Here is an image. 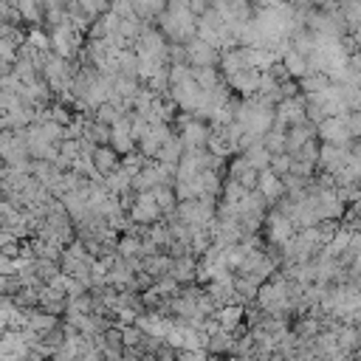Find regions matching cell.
Here are the masks:
<instances>
[{
  "mask_svg": "<svg viewBox=\"0 0 361 361\" xmlns=\"http://www.w3.org/2000/svg\"><path fill=\"white\" fill-rule=\"evenodd\" d=\"M127 217H130L133 223L149 226V223L161 220V209L155 206V200H152L149 192H135V200H133V206L127 209Z\"/></svg>",
  "mask_w": 361,
  "mask_h": 361,
  "instance_id": "2",
  "label": "cell"
},
{
  "mask_svg": "<svg viewBox=\"0 0 361 361\" xmlns=\"http://www.w3.org/2000/svg\"><path fill=\"white\" fill-rule=\"evenodd\" d=\"M240 158L251 166V169H268V164H271V152L262 147V141H254V144H248L243 152H240Z\"/></svg>",
  "mask_w": 361,
  "mask_h": 361,
  "instance_id": "9",
  "label": "cell"
},
{
  "mask_svg": "<svg viewBox=\"0 0 361 361\" xmlns=\"http://www.w3.org/2000/svg\"><path fill=\"white\" fill-rule=\"evenodd\" d=\"M175 361H209V353L200 350H175Z\"/></svg>",
  "mask_w": 361,
  "mask_h": 361,
  "instance_id": "16",
  "label": "cell"
},
{
  "mask_svg": "<svg viewBox=\"0 0 361 361\" xmlns=\"http://www.w3.org/2000/svg\"><path fill=\"white\" fill-rule=\"evenodd\" d=\"M93 118L102 121V124H107V127H113L118 118H124V110L116 102H102V104L93 107Z\"/></svg>",
  "mask_w": 361,
  "mask_h": 361,
  "instance_id": "12",
  "label": "cell"
},
{
  "mask_svg": "<svg viewBox=\"0 0 361 361\" xmlns=\"http://www.w3.org/2000/svg\"><path fill=\"white\" fill-rule=\"evenodd\" d=\"M316 135H319L324 144H336V147H344V149H347V144L353 141L350 133H347V127H344V118H341V116H327L324 121H319V124H316Z\"/></svg>",
  "mask_w": 361,
  "mask_h": 361,
  "instance_id": "1",
  "label": "cell"
},
{
  "mask_svg": "<svg viewBox=\"0 0 361 361\" xmlns=\"http://www.w3.org/2000/svg\"><path fill=\"white\" fill-rule=\"evenodd\" d=\"M73 361H102V350H96V347L82 350V353H76V355H73Z\"/></svg>",
  "mask_w": 361,
  "mask_h": 361,
  "instance_id": "17",
  "label": "cell"
},
{
  "mask_svg": "<svg viewBox=\"0 0 361 361\" xmlns=\"http://www.w3.org/2000/svg\"><path fill=\"white\" fill-rule=\"evenodd\" d=\"M212 319L217 322L220 330H234L237 324H243V305H237V302L220 305V307L212 313Z\"/></svg>",
  "mask_w": 361,
  "mask_h": 361,
  "instance_id": "7",
  "label": "cell"
},
{
  "mask_svg": "<svg viewBox=\"0 0 361 361\" xmlns=\"http://www.w3.org/2000/svg\"><path fill=\"white\" fill-rule=\"evenodd\" d=\"M257 192L262 195V200H265L268 206H274V203L285 195L282 178H279V175H274L271 169H259V172H257Z\"/></svg>",
  "mask_w": 361,
  "mask_h": 361,
  "instance_id": "4",
  "label": "cell"
},
{
  "mask_svg": "<svg viewBox=\"0 0 361 361\" xmlns=\"http://www.w3.org/2000/svg\"><path fill=\"white\" fill-rule=\"evenodd\" d=\"M138 361H158V355H155V353H141Z\"/></svg>",
  "mask_w": 361,
  "mask_h": 361,
  "instance_id": "19",
  "label": "cell"
},
{
  "mask_svg": "<svg viewBox=\"0 0 361 361\" xmlns=\"http://www.w3.org/2000/svg\"><path fill=\"white\" fill-rule=\"evenodd\" d=\"M183 141L178 138V135H172V138H166L161 147H158V152H155V161H161V164H178V158L183 155Z\"/></svg>",
  "mask_w": 361,
  "mask_h": 361,
  "instance_id": "11",
  "label": "cell"
},
{
  "mask_svg": "<svg viewBox=\"0 0 361 361\" xmlns=\"http://www.w3.org/2000/svg\"><path fill=\"white\" fill-rule=\"evenodd\" d=\"M107 144L116 149V155H118V158L135 149V141H133V135H130V133H121V130H110V141H107Z\"/></svg>",
  "mask_w": 361,
  "mask_h": 361,
  "instance_id": "14",
  "label": "cell"
},
{
  "mask_svg": "<svg viewBox=\"0 0 361 361\" xmlns=\"http://www.w3.org/2000/svg\"><path fill=\"white\" fill-rule=\"evenodd\" d=\"M149 195H152L155 206L161 209V217H164V214H169V212H175L178 197H175V192H172V186H169V183H158V186H152V189H149Z\"/></svg>",
  "mask_w": 361,
  "mask_h": 361,
  "instance_id": "10",
  "label": "cell"
},
{
  "mask_svg": "<svg viewBox=\"0 0 361 361\" xmlns=\"http://www.w3.org/2000/svg\"><path fill=\"white\" fill-rule=\"evenodd\" d=\"M138 358H141V353L135 347H124L121 350V361H138Z\"/></svg>",
  "mask_w": 361,
  "mask_h": 361,
  "instance_id": "18",
  "label": "cell"
},
{
  "mask_svg": "<svg viewBox=\"0 0 361 361\" xmlns=\"http://www.w3.org/2000/svg\"><path fill=\"white\" fill-rule=\"evenodd\" d=\"M209 133H212V124H209V121L189 118L186 124H180V135H178V138L183 141L186 149H200V147H206Z\"/></svg>",
  "mask_w": 361,
  "mask_h": 361,
  "instance_id": "3",
  "label": "cell"
},
{
  "mask_svg": "<svg viewBox=\"0 0 361 361\" xmlns=\"http://www.w3.org/2000/svg\"><path fill=\"white\" fill-rule=\"evenodd\" d=\"M90 161H93V169H96L102 178L110 175L113 169H118V155H116V149H113L110 144H99V147H93Z\"/></svg>",
  "mask_w": 361,
  "mask_h": 361,
  "instance_id": "5",
  "label": "cell"
},
{
  "mask_svg": "<svg viewBox=\"0 0 361 361\" xmlns=\"http://www.w3.org/2000/svg\"><path fill=\"white\" fill-rule=\"evenodd\" d=\"M209 355H231V350H234V333L231 330H214V333H209V338H206V347H203Z\"/></svg>",
  "mask_w": 361,
  "mask_h": 361,
  "instance_id": "8",
  "label": "cell"
},
{
  "mask_svg": "<svg viewBox=\"0 0 361 361\" xmlns=\"http://www.w3.org/2000/svg\"><path fill=\"white\" fill-rule=\"evenodd\" d=\"M282 68L288 71V76H290L293 82L302 79V76L307 73V62H305V56L296 54V51H285V56H282Z\"/></svg>",
  "mask_w": 361,
  "mask_h": 361,
  "instance_id": "13",
  "label": "cell"
},
{
  "mask_svg": "<svg viewBox=\"0 0 361 361\" xmlns=\"http://www.w3.org/2000/svg\"><path fill=\"white\" fill-rule=\"evenodd\" d=\"M118 330H121V344H124V347H138V341H141V336H144L138 324H121Z\"/></svg>",
  "mask_w": 361,
  "mask_h": 361,
  "instance_id": "15",
  "label": "cell"
},
{
  "mask_svg": "<svg viewBox=\"0 0 361 361\" xmlns=\"http://www.w3.org/2000/svg\"><path fill=\"white\" fill-rule=\"evenodd\" d=\"M195 268H197V259H195L192 254H183V257H175V259H172L169 276H172L178 285H189V282H195Z\"/></svg>",
  "mask_w": 361,
  "mask_h": 361,
  "instance_id": "6",
  "label": "cell"
}]
</instances>
